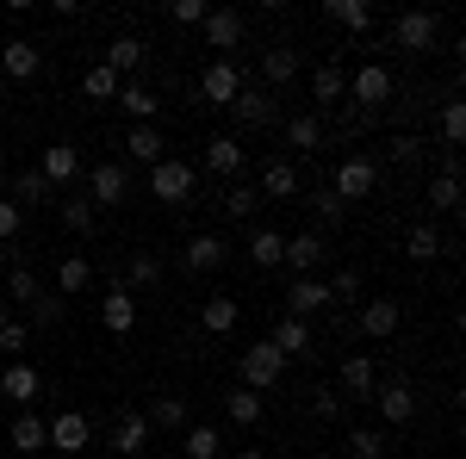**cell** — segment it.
Listing matches in <instances>:
<instances>
[{
	"label": "cell",
	"mask_w": 466,
	"mask_h": 459,
	"mask_svg": "<svg viewBox=\"0 0 466 459\" xmlns=\"http://www.w3.org/2000/svg\"><path fill=\"white\" fill-rule=\"evenodd\" d=\"M323 261H329V236H323V230H299V236H287L280 267H292V280H318Z\"/></svg>",
	"instance_id": "obj_10"
},
{
	"label": "cell",
	"mask_w": 466,
	"mask_h": 459,
	"mask_svg": "<svg viewBox=\"0 0 466 459\" xmlns=\"http://www.w3.org/2000/svg\"><path fill=\"white\" fill-rule=\"evenodd\" d=\"M13 261H19V254H13V248L0 243V280H6V267H13Z\"/></svg>",
	"instance_id": "obj_56"
},
{
	"label": "cell",
	"mask_w": 466,
	"mask_h": 459,
	"mask_svg": "<svg viewBox=\"0 0 466 459\" xmlns=\"http://www.w3.org/2000/svg\"><path fill=\"white\" fill-rule=\"evenodd\" d=\"M435 131H441V149H461L466 143V106L461 100H448V106L435 112Z\"/></svg>",
	"instance_id": "obj_46"
},
{
	"label": "cell",
	"mask_w": 466,
	"mask_h": 459,
	"mask_svg": "<svg viewBox=\"0 0 466 459\" xmlns=\"http://www.w3.org/2000/svg\"><path fill=\"white\" fill-rule=\"evenodd\" d=\"M180 454L187 459H218L224 454V434L212 423H187V441H180Z\"/></svg>",
	"instance_id": "obj_43"
},
{
	"label": "cell",
	"mask_w": 466,
	"mask_h": 459,
	"mask_svg": "<svg viewBox=\"0 0 466 459\" xmlns=\"http://www.w3.org/2000/svg\"><path fill=\"white\" fill-rule=\"evenodd\" d=\"M237 323H243V304H237L230 292H212V298L199 304V329H206V335H230Z\"/></svg>",
	"instance_id": "obj_31"
},
{
	"label": "cell",
	"mask_w": 466,
	"mask_h": 459,
	"mask_svg": "<svg viewBox=\"0 0 466 459\" xmlns=\"http://www.w3.org/2000/svg\"><path fill=\"white\" fill-rule=\"evenodd\" d=\"M398 323H404V311H398V298H367L355 317V335H367V342H392Z\"/></svg>",
	"instance_id": "obj_20"
},
{
	"label": "cell",
	"mask_w": 466,
	"mask_h": 459,
	"mask_svg": "<svg viewBox=\"0 0 466 459\" xmlns=\"http://www.w3.org/2000/svg\"><path fill=\"white\" fill-rule=\"evenodd\" d=\"M349 454H355V459H386L392 447H386L380 428H349Z\"/></svg>",
	"instance_id": "obj_49"
},
{
	"label": "cell",
	"mask_w": 466,
	"mask_h": 459,
	"mask_svg": "<svg viewBox=\"0 0 466 459\" xmlns=\"http://www.w3.org/2000/svg\"><path fill=\"white\" fill-rule=\"evenodd\" d=\"M336 385H342V404H367V397H373V385H380L373 354H349V360H342V373H336Z\"/></svg>",
	"instance_id": "obj_24"
},
{
	"label": "cell",
	"mask_w": 466,
	"mask_h": 459,
	"mask_svg": "<svg viewBox=\"0 0 466 459\" xmlns=\"http://www.w3.org/2000/svg\"><path fill=\"white\" fill-rule=\"evenodd\" d=\"M118 106H125V118H131V125H156L162 94H156V87H144V81H125V87H118Z\"/></svg>",
	"instance_id": "obj_32"
},
{
	"label": "cell",
	"mask_w": 466,
	"mask_h": 459,
	"mask_svg": "<svg viewBox=\"0 0 466 459\" xmlns=\"http://www.w3.org/2000/svg\"><path fill=\"white\" fill-rule=\"evenodd\" d=\"M435 37H441V19L423 13V6H410V13H398V19H392V44L404 50V56H430Z\"/></svg>",
	"instance_id": "obj_9"
},
{
	"label": "cell",
	"mask_w": 466,
	"mask_h": 459,
	"mask_svg": "<svg viewBox=\"0 0 466 459\" xmlns=\"http://www.w3.org/2000/svg\"><path fill=\"white\" fill-rule=\"evenodd\" d=\"M6 441H13V454H44V447H50V428H44V416H37V410H19V416H13V428H6Z\"/></svg>",
	"instance_id": "obj_29"
},
{
	"label": "cell",
	"mask_w": 466,
	"mask_h": 459,
	"mask_svg": "<svg viewBox=\"0 0 466 459\" xmlns=\"http://www.w3.org/2000/svg\"><path fill=\"white\" fill-rule=\"evenodd\" d=\"M218 205H224V217H230V224H249V217L261 212V193H255L249 180H230V186L218 193Z\"/></svg>",
	"instance_id": "obj_37"
},
{
	"label": "cell",
	"mask_w": 466,
	"mask_h": 459,
	"mask_svg": "<svg viewBox=\"0 0 466 459\" xmlns=\"http://www.w3.org/2000/svg\"><path fill=\"white\" fill-rule=\"evenodd\" d=\"M144 56H149V44L137 32H118L106 44V69L118 75V81H137V69H144Z\"/></svg>",
	"instance_id": "obj_26"
},
{
	"label": "cell",
	"mask_w": 466,
	"mask_h": 459,
	"mask_svg": "<svg viewBox=\"0 0 466 459\" xmlns=\"http://www.w3.org/2000/svg\"><path fill=\"white\" fill-rule=\"evenodd\" d=\"M199 37H206V50H218V56L230 63V50L243 44V13H237V6H212V13L199 19Z\"/></svg>",
	"instance_id": "obj_16"
},
{
	"label": "cell",
	"mask_w": 466,
	"mask_h": 459,
	"mask_svg": "<svg viewBox=\"0 0 466 459\" xmlns=\"http://www.w3.org/2000/svg\"><path fill=\"white\" fill-rule=\"evenodd\" d=\"M37 175L50 180V186L81 180V149H75V143H50V149H44V162H37Z\"/></svg>",
	"instance_id": "obj_28"
},
{
	"label": "cell",
	"mask_w": 466,
	"mask_h": 459,
	"mask_svg": "<svg viewBox=\"0 0 466 459\" xmlns=\"http://www.w3.org/2000/svg\"><path fill=\"white\" fill-rule=\"evenodd\" d=\"M299 75H305V56H299L292 44H268V50H261V87H268V94H287Z\"/></svg>",
	"instance_id": "obj_17"
},
{
	"label": "cell",
	"mask_w": 466,
	"mask_h": 459,
	"mask_svg": "<svg viewBox=\"0 0 466 459\" xmlns=\"http://www.w3.org/2000/svg\"><path fill=\"white\" fill-rule=\"evenodd\" d=\"M125 155L144 162V168H156V162L168 155V137H162L156 125H131V131H125ZM131 162H125V168H131Z\"/></svg>",
	"instance_id": "obj_30"
},
{
	"label": "cell",
	"mask_w": 466,
	"mask_h": 459,
	"mask_svg": "<svg viewBox=\"0 0 466 459\" xmlns=\"http://www.w3.org/2000/svg\"><path fill=\"white\" fill-rule=\"evenodd\" d=\"M0 397H13L19 410H32L37 397H44V373H37L32 360H6L0 366Z\"/></svg>",
	"instance_id": "obj_18"
},
{
	"label": "cell",
	"mask_w": 466,
	"mask_h": 459,
	"mask_svg": "<svg viewBox=\"0 0 466 459\" xmlns=\"http://www.w3.org/2000/svg\"><path fill=\"white\" fill-rule=\"evenodd\" d=\"M342 205H360V199H373L380 193V155H367V149H349L336 168H329V180H323Z\"/></svg>",
	"instance_id": "obj_2"
},
{
	"label": "cell",
	"mask_w": 466,
	"mask_h": 459,
	"mask_svg": "<svg viewBox=\"0 0 466 459\" xmlns=\"http://www.w3.org/2000/svg\"><path fill=\"white\" fill-rule=\"evenodd\" d=\"M398 100V81H392V69L386 63H360L355 75H349V106L360 112V118H386V106Z\"/></svg>",
	"instance_id": "obj_4"
},
{
	"label": "cell",
	"mask_w": 466,
	"mask_h": 459,
	"mask_svg": "<svg viewBox=\"0 0 466 459\" xmlns=\"http://www.w3.org/2000/svg\"><path fill=\"white\" fill-rule=\"evenodd\" d=\"M386 162H398V168H423V162H430V137H423V131H398V137L386 143Z\"/></svg>",
	"instance_id": "obj_39"
},
{
	"label": "cell",
	"mask_w": 466,
	"mask_h": 459,
	"mask_svg": "<svg viewBox=\"0 0 466 459\" xmlns=\"http://www.w3.org/2000/svg\"><path fill=\"white\" fill-rule=\"evenodd\" d=\"M6 323H13V304H6V292H0V329H6Z\"/></svg>",
	"instance_id": "obj_57"
},
{
	"label": "cell",
	"mask_w": 466,
	"mask_h": 459,
	"mask_svg": "<svg viewBox=\"0 0 466 459\" xmlns=\"http://www.w3.org/2000/svg\"><path fill=\"white\" fill-rule=\"evenodd\" d=\"M224 261H230V243L218 230H199V236H187V248H180V267L187 274H218Z\"/></svg>",
	"instance_id": "obj_19"
},
{
	"label": "cell",
	"mask_w": 466,
	"mask_h": 459,
	"mask_svg": "<svg viewBox=\"0 0 466 459\" xmlns=\"http://www.w3.org/2000/svg\"><path fill=\"white\" fill-rule=\"evenodd\" d=\"M280 143H287L292 155H323L329 149V125H323L318 112H292V118H280Z\"/></svg>",
	"instance_id": "obj_13"
},
{
	"label": "cell",
	"mask_w": 466,
	"mask_h": 459,
	"mask_svg": "<svg viewBox=\"0 0 466 459\" xmlns=\"http://www.w3.org/2000/svg\"><path fill=\"white\" fill-rule=\"evenodd\" d=\"M237 459H268V454H261V447H243V454H237Z\"/></svg>",
	"instance_id": "obj_58"
},
{
	"label": "cell",
	"mask_w": 466,
	"mask_h": 459,
	"mask_svg": "<svg viewBox=\"0 0 466 459\" xmlns=\"http://www.w3.org/2000/svg\"><path fill=\"white\" fill-rule=\"evenodd\" d=\"M131 285H162V261H156V254H149V248H137V254H131Z\"/></svg>",
	"instance_id": "obj_52"
},
{
	"label": "cell",
	"mask_w": 466,
	"mask_h": 459,
	"mask_svg": "<svg viewBox=\"0 0 466 459\" xmlns=\"http://www.w3.org/2000/svg\"><path fill=\"white\" fill-rule=\"evenodd\" d=\"M360 267H336V280H329V298H336V304H355L360 298Z\"/></svg>",
	"instance_id": "obj_51"
},
{
	"label": "cell",
	"mask_w": 466,
	"mask_h": 459,
	"mask_svg": "<svg viewBox=\"0 0 466 459\" xmlns=\"http://www.w3.org/2000/svg\"><path fill=\"white\" fill-rule=\"evenodd\" d=\"M243 81H249V75L237 69V63H224V56H212V63L199 69V100H206V106H230V100L243 94Z\"/></svg>",
	"instance_id": "obj_15"
},
{
	"label": "cell",
	"mask_w": 466,
	"mask_h": 459,
	"mask_svg": "<svg viewBox=\"0 0 466 459\" xmlns=\"http://www.w3.org/2000/svg\"><path fill=\"white\" fill-rule=\"evenodd\" d=\"M237 373H243V391H255V397H261V391H280V379H287V354L261 335V342H249V348H243Z\"/></svg>",
	"instance_id": "obj_6"
},
{
	"label": "cell",
	"mask_w": 466,
	"mask_h": 459,
	"mask_svg": "<svg viewBox=\"0 0 466 459\" xmlns=\"http://www.w3.org/2000/svg\"><path fill=\"white\" fill-rule=\"evenodd\" d=\"M56 212H63V224H69L75 236H94V224H100V212L87 205V193H69V199H56Z\"/></svg>",
	"instance_id": "obj_45"
},
{
	"label": "cell",
	"mask_w": 466,
	"mask_h": 459,
	"mask_svg": "<svg viewBox=\"0 0 466 459\" xmlns=\"http://www.w3.org/2000/svg\"><path fill=\"white\" fill-rule=\"evenodd\" d=\"M280 254H287V236H280V230H255V236H249V261L261 267V274H274Z\"/></svg>",
	"instance_id": "obj_44"
},
{
	"label": "cell",
	"mask_w": 466,
	"mask_h": 459,
	"mask_svg": "<svg viewBox=\"0 0 466 459\" xmlns=\"http://www.w3.org/2000/svg\"><path fill=\"white\" fill-rule=\"evenodd\" d=\"M44 428H50V447H56L63 459H81L87 447H94V423H87L81 410H56Z\"/></svg>",
	"instance_id": "obj_14"
},
{
	"label": "cell",
	"mask_w": 466,
	"mask_h": 459,
	"mask_svg": "<svg viewBox=\"0 0 466 459\" xmlns=\"http://www.w3.org/2000/svg\"><path fill=\"white\" fill-rule=\"evenodd\" d=\"M224 410H230V423H237V428H255V423H261V397H255V391H243V385L224 397Z\"/></svg>",
	"instance_id": "obj_48"
},
{
	"label": "cell",
	"mask_w": 466,
	"mask_h": 459,
	"mask_svg": "<svg viewBox=\"0 0 466 459\" xmlns=\"http://www.w3.org/2000/svg\"><path fill=\"white\" fill-rule=\"evenodd\" d=\"M224 112H230V118H237V131H249V137L280 131V94H268L261 81H243V94H237Z\"/></svg>",
	"instance_id": "obj_5"
},
{
	"label": "cell",
	"mask_w": 466,
	"mask_h": 459,
	"mask_svg": "<svg viewBox=\"0 0 466 459\" xmlns=\"http://www.w3.org/2000/svg\"><path fill=\"white\" fill-rule=\"evenodd\" d=\"M323 311H336V298H329V280H323V274H318V280H292L287 285V317L311 323V317H323Z\"/></svg>",
	"instance_id": "obj_22"
},
{
	"label": "cell",
	"mask_w": 466,
	"mask_h": 459,
	"mask_svg": "<svg viewBox=\"0 0 466 459\" xmlns=\"http://www.w3.org/2000/svg\"><path fill=\"white\" fill-rule=\"evenodd\" d=\"M44 69V50L32 37H0V81H32Z\"/></svg>",
	"instance_id": "obj_21"
},
{
	"label": "cell",
	"mask_w": 466,
	"mask_h": 459,
	"mask_svg": "<svg viewBox=\"0 0 466 459\" xmlns=\"http://www.w3.org/2000/svg\"><path fill=\"white\" fill-rule=\"evenodd\" d=\"M423 199H430V212H461V168H441L423 186Z\"/></svg>",
	"instance_id": "obj_42"
},
{
	"label": "cell",
	"mask_w": 466,
	"mask_h": 459,
	"mask_svg": "<svg viewBox=\"0 0 466 459\" xmlns=\"http://www.w3.org/2000/svg\"><path fill=\"white\" fill-rule=\"evenodd\" d=\"M149 199H162V205H175V212H193V205H199V168L180 162V155H162V162L149 168Z\"/></svg>",
	"instance_id": "obj_3"
},
{
	"label": "cell",
	"mask_w": 466,
	"mask_h": 459,
	"mask_svg": "<svg viewBox=\"0 0 466 459\" xmlns=\"http://www.w3.org/2000/svg\"><path fill=\"white\" fill-rule=\"evenodd\" d=\"M87 285H94V261L87 254H63L56 261V298H81Z\"/></svg>",
	"instance_id": "obj_34"
},
{
	"label": "cell",
	"mask_w": 466,
	"mask_h": 459,
	"mask_svg": "<svg viewBox=\"0 0 466 459\" xmlns=\"http://www.w3.org/2000/svg\"><path fill=\"white\" fill-rule=\"evenodd\" d=\"M50 199H56V186L37 175V168H19V175H13V205H19V212H25V205H50Z\"/></svg>",
	"instance_id": "obj_40"
},
{
	"label": "cell",
	"mask_w": 466,
	"mask_h": 459,
	"mask_svg": "<svg viewBox=\"0 0 466 459\" xmlns=\"http://www.w3.org/2000/svg\"><path fill=\"white\" fill-rule=\"evenodd\" d=\"M0 285H6V304H25V311H32V323H44V329H56V323H63V298H56V292H44V280H37L25 261H13Z\"/></svg>",
	"instance_id": "obj_1"
},
{
	"label": "cell",
	"mask_w": 466,
	"mask_h": 459,
	"mask_svg": "<svg viewBox=\"0 0 466 459\" xmlns=\"http://www.w3.org/2000/svg\"><path fill=\"white\" fill-rule=\"evenodd\" d=\"M268 342H274V348L287 354H311V323L305 317H287V311H280V317H274V335H268Z\"/></svg>",
	"instance_id": "obj_36"
},
{
	"label": "cell",
	"mask_w": 466,
	"mask_h": 459,
	"mask_svg": "<svg viewBox=\"0 0 466 459\" xmlns=\"http://www.w3.org/2000/svg\"><path fill=\"white\" fill-rule=\"evenodd\" d=\"M305 87H311V112H318V118H329V112L349 106V69L336 63V50L323 56L318 69H305Z\"/></svg>",
	"instance_id": "obj_7"
},
{
	"label": "cell",
	"mask_w": 466,
	"mask_h": 459,
	"mask_svg": "<svg viewBox=\"0 0 466 459\" xmlns=\"http://www.w3.org/2000/svg\"><path fill=\"white\" fill-rule=\"evenodd\" d=\"M255 193H261V205H268V199H280V205L299 199V193H305L299 162H292V155H268V162H261V175H255Z\"/></svg>",
	"instance_id": "obj_11"
},
{
	"label": "cell",
	"mask_w": 466,
	"mask_h": 459,
	"mask_svg": "<svg viewBox=\"0 0 466 459\" xmlns=\"http://www.w3.org/2000/svg\"><path fill=\"white\" fill-rule=\"evenodd\" d=\"M144 423H149V428H168V434H180V428L193 423V410H187V397H175V391H162V397H149Z\"/></svg>",
	"instance_id": "obj_33"
},
{
	"label": "cell",
	"mask_w": 466,
	"mask_h": 459,
	"mask_svg": "<svg viewBox=\"0 0 466 459\" xmlns=\"http://www.w3.org/2000/svg\"><path fill=\"white\" fill-rule=\"evenodd\" d=\"M87 205H94V212L131 205V168H125V162H94V175H87Z\"/></svg>",
	"instance_id": "obj_8"
},
{
	"label": "cell",
	"mask_w": 466,
	"mask_h": 459,
	"mask_svg": "<svg viewBox=\"0 0 466 459\" xmlns=\"http://www.w3.org/2000/svg\"><path fill=\"white\" fill-rule=\"evenodd\" d=\"M311 416H323V423H336V416H342V391L318 385V391H311Z\"/></svg>",
	"instance_id": "obj_53"
},
{
	"label": "cell",
	"mask_w": 466,
	"mask_h": 459,
	"mask_svg": "<svg viewBox=\"0 0 466 459\" xmlns=\"http://www.w3.org/2000/svg\"><path fill=\"white\" fill-rule=\"evenodd\" d=\"M100 323H106L112 335H131V329H137V298H131V285H125V280L106 285V298H100Z\"/></svg>",
	"instance_id": "obj_27"
},
{
	"label": "cell",
	"mask_w": 466,
	"mask_h": 459,
	"mask_svg": "<svg viewBox=\"0 0 466 459\" xmlns=\"http://www.w3.org/2000/svg\"><path fill=\"white\" fill-rule=\"evenodd\" d=\"M243 162H249V149H243V137H230V131H218V137L206 143V155H199V168H206V175H224V180L243 175Z\"/></svg>",
	"instance_id": "obj_23"
},
{
	"label": "cell",
	"mask_w": 466,
	"mask_h": 459,
	"mask_svg": "<svg viewBox=\"0 0 466 459\" xmlns=\"http://www.w3.org/2000/svg\"><path fill=\"white\" fill-rule=\"evenodd\" d=\"M106 447H112L118 459H144V454H149V423H144V410H125V416L112 423Z\"/></svg>",
	"instance_id": "obj_25"
},
{
	"label": "cell",
	"mask_w": 466,
	"mask_h": 459,
	"mask_svg": "<svg viewBox=\"0 0 466 459\" xmlns=\"http://www.w3.org/2000/svg\"><path fill=\"white\" fill-rule=\"evenodd\" d=\"M367 404L380 410V423H392V428L417 423V385H410V379H380Z\"/></svg>",
	"instance_id": "obj_12"
},
{
	"label": "cell",
	"mask_w": 466,
	"mask_h": 459,
	"mask_svg": "<svg viewBox=\"0 0 466 459\" xmlns=\"http://www.w3.org/2000/svg\"><path fill=\"white\" fill-rule=\"evenodd\" d=\"M305 199H311V212H318V224H311V230H342V217H349V205H342V199H336V193H329V186H305Z\"/></svg>",
	"instance_id": "obj_41"
},
{
	"label": "cell",
	"mask_w": 466,
	"mask_h": 459,
	"mask_svg": "<svg viewBox=\"0 0 466 459\" xmlns=\"http://www.w3.org/2000/svg\"><path fill=\"white\" fill-rule=\"evenodd\" d=\"M19 230H25V212H19L13 199H0V243L13 248V236H19Z\"/></svg>",
	"instance_id": "obj_54"
},
{
	"label": "cell",
	"mask_w": 466,
	"mask_h": 459,
	"mask_svg": "<svg viewBox=\"0 0 466 459\" xmlns=\"http://www.w3.org/2000/svg\"><path fill=\"white\" fill-rule=\"evenodd\" d=\"M404 254L430 267V261H441V254H448V236H441L435 224H410V236H404Z\"/></svg>",
	"instance_id": "obj_38"
},
{
	"label": "cell",
	"mask_w": 466,
	"mask_h": 459,
	"mask_svg": "<svg viewBox=\"0 0 466 459\" xmlns=\"http://www.w3.org/2000/svg\"><path fill=\"white\" fill-rule=\"evenodd\" d=\"M206 13H212L206 0H175V6H168V19H175V25H199Z\"/></svg>",
	"instance_id": "obj_55"
},
{
	"label": "cell",
	"mask_w": 466,
	"mask_h": 459,
	"mask_svg": "<svg viewBox=\"0 0 466 459\" xmlns=\"http://www.w3.org/2000/svg\"><path fill=\"white\" fill-rule=\"evenodd\" d=\"M25 348H32V323H6V329H0V354H6V360H25Z\"/></svg>",
	"instance_id": "obj_50"
},
{
	"label": "cell",
	"mask_w": 466,
	"mask_h": 459,
	"mask_svg": "<svg viewBox=\"0 0 466 459\" xmlns=\"http://www.w3.org/2000/svg\"><path fill=\"white\" fill-rule=\"evenodd\" d=\"M323 19H336L342 32H355V37L373 32V6L367 0H323Z\"/></svg>",
	"instance_id": "obj_35"
},
{
	"label": "cell",
	"mask_w": 466,
	"mask_h": 459,
	"mask_svg": "<svg viewBox=\"0 0 466 459\" xmlns=\"http://www.w3.org/2000/svg\"><path fill=\"white\" fill-rule=\"evenodd\" d=\"M118 87H125V81H118L106 63H94V69L81 75V94H87V100H118Z\"/></svg>",
	"instance_id": "obj_47"
}]
</instances>
